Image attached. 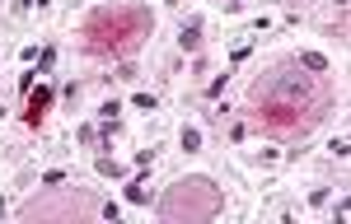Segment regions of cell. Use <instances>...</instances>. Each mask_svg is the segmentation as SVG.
<instances>
[{"label": "cell", "instance_id": "cell-1", "mask_svg": "<svg viewBox=\"0 0 351 224\" xmlns=\"http://www.w3.org/2000/svg\"><path fill=\"white\" fill-rule=\"evenodd\" d=\"M248 103L258 112V122L276 131V136H304L332 103V89L319 75H304L300 61H276L267 66L253 89H248Z\"/></svg>", "mask_w": 351, "mask_h": 224}, {"label": "cell", "instance_id": "cell-4", "mask_svg": "<svg viewBox=\"0 0 351 224\" xmlns=\"http://www.w3.org/2000/svg\"><path fill=\"white\" fill-rule=\"evenodd\" d=\"M28 224H47V220H94L99 206L94 196L84 192H47V196H33L24 210H19Z\"/></svg>", "mask_w": 351, "mask_h": 224}, {"label": "cell", "instance_id": "cell-6", "mask_svg": "<svg viewBox=\"0 0 351 224\" xmlns=\"http://www.w3.org/2000/svg\"><path fill=\"white\" fill-rule=\"evenodd\" d=\"M230 5H239V0H230Z\"/></svg>", "mask_w": 351, "mask_h": 224}, {"label": "cell", "instance_id": "cell-5", "mask_svg": "<svg viewBox=\"0 0 351 224\" xmlns=\"http://www.w3.org/2000/svg\"><path fill=\"white\" fill-rule=\"evenodd\" d=\"M43 108H47V94H38V98H33V108H28V122H38V117H43Z\"/></svg>", "mask_w": 351, "mask_h": 224}, {"label": "cell", "instance_id": "cell-2", "mask_svg": "<svg viewBox=\"0 0 351 224\" xmlns=\"http://www.w3.org/2000/svg\"><path fill=\"white\" fill-rule=\"evenodd\" d=\"M150 33V14L136 5H112V10H94L84 24V47L94 56H122Z\"/></svg>", "mask_w": 351, "mask_h": 224}, {"label": "cell", "instance_id": "cell-3", "mask_svg": "<svg viewBox=\"0 0 351 224\" xmlns=\"http://www.w3.org/2000/svg\"><path fill=\"white\" fill-rule=\"evenodd\" d=\"M220 210H225V196H220L216 182H206V178H183V182H173L160 201V215L169 224H202V220H216Z\"/></svg>", "mask_w": 351, "mask_h": 224}]
</instances>
